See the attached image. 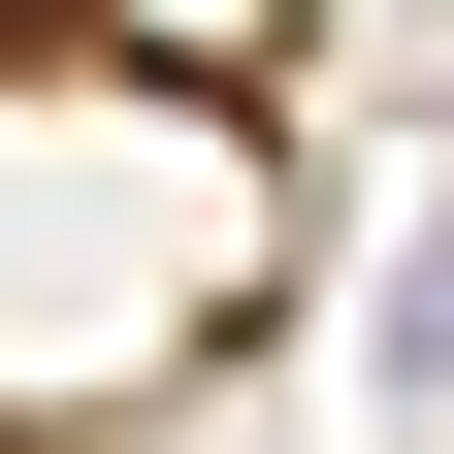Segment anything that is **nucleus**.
I'll return each mask as SVG.
<instances>
[{"label": "nucleus", "mask_w": 454, "mask_h": 454, "mask_svg": "<svg viewBox=\"0 0 454 454\" xmlns=\"http://www.w3.org/2000/svg\"><path fill=\"white\" fill-rule=\"evenodd\" d=\"M389 389H454V227H422V260H389Z\"/></svg>", "instance_id": "1"}, {"label": "nucleus", "mask_w": 454, "mask_h": 454, "mask_svg": "<svg viewBox=\"0 0 454 454\" xmlns=\"http://www.w3.org/2000/svg\"><path fill=\"white\" fill-rule=\"evenodd\" d=\"M0 454H66V422H33V389H0Z\"/></svg>", "instance_id": "2"}, {"label": "nucleus", "mask_w": 454, "mask_h": 454, "mask_svg": "<svg viewBox=\"0 0 454 454\" xmlns=\"http://www.w3.org/2000/svg\"><path fill=\"white\" fill-rule=\"evenodd\" d=\"M0 33H66V0H0Z\"/></svg>", "instance_id": "3"}]
</instances>
